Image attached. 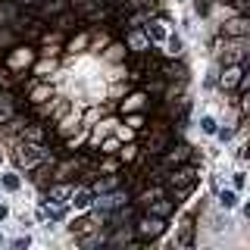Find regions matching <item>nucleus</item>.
<instances>
[{
	"label": "nucleus",
	"mask_w": 250,
	"mask_h": 250,
	"mask_svg": "<svg viewBox=\"0 0 250 250\" xmlns=\"http://www.w3.org/2000/svg\"><path fill=\"white\" fill-rule=\"evenodd\" d=\"M222 38H250V16L241 13L222 25Z\"/></svg>",
	"instance_id": "nucleus-5"
},
{
	"label": "nucleus",
	"mask_w": 250,
	"mask_h": 250,
	"mask_svg": "<svg viewBox=\"0 0 250 250\" xmlns=\"http://www.w3.org/2000/svg\"><path fill=\"white\" fill-rule=\"evenodd\" d=\"M69 197H72V185H50V200H69Z\"/></svg>",
	"instance_id": "nucleus-17"
},
{
	"label": "nucleus",
	"mask_w": 250,
	"mask_h": 250,
	"mask_svg": "<svg viewBox=\"0 0 250 250\" xmlns=\"http://www.w3.org/2000/svg\"><path fill=\"white\" fill-rule=\"evenodd\" d=\"M247 16H250V10H247Z\"/></svg>",
	"instance_id": "nucleus-45"
},
{
	"label": "nucleus",
	"mask_w": 250,
	"mask_h": 250,
	"mask_svg": "<svg viewBox=\"0 0 250 250\" xmlns=\"http://www.w3.org/2000/svg\"><path fill=\"white\" fill-rule=\"evenodd\" d=\"M6 213H10V209H6L3 203H0V219H6Z\"/></svg>",
	"instance_id": "nucleus-41"
},
{
	"label": "nucleus",
	"mask_w": 250,
	"mask_h": 250,
	"mask_svg": "<svg viewBox=\"0 0 250 250\" xmlns=\"http://www.w3.org/2000/svg\"><path fill=\"white\" fill-rule=\"evenodd\" d=\"M191 147L188 144H169L166 147V153H160V166L163 169H178V166H185V163H191Z\"/></svg>",
	"instance_id": "nucleus-4"
},
{
	"label": "nucleus",
	"mask_w": 250,
	"mask_h": 250,
	"mask_svg": "<svg viewBox=\"0 0 250 250\" xmlns=\"http://www.w3.org/2000/svg\"><path fill=\"white\" fill-rule=\"evenodd\" d=\"M16 119V97L13 94H0V125Z\"/></svg>",
	"instance_id": "nucleus-13"
},
{
	"label": "nucleus",
	"mask_w": 250,
	"mask_h": 250,
	"mask_svg": "<svg viewBox=\"0 0 250 250\" xmlns=\"http://www.w3.org/2000/svg\"><path fill=\"white\" fill-rule=\"evenodd\" d=\"M125 41H128V50L131 53H147L150 50V38H147V31H144V25L141 28H128V35H125Z\"/></svg>",
	"instance_id": "nucleus-7"
},
{
	"label": "nucleus",
	"mask_w": 250,
	"mask_h": 250,
	"mask_svg": "<svg viewBox=\"0 0 250 250\" xmlns=\"http://www.w3.org/2000/svg\"><path fill=\"white\" fill-rule=\"evenodd\" d=\"M72 22H75V16H72V13H66V10H62V13L57 16V28H60V31L72 28Z\"/></svg>",
	"instance_id": "nucleus-23"
},
{
	"label": "nucleus",
	"mask_w": 250,
	"mask_h": 250,
	"mask_svg": "<svg viewBox=\"0 0 250 250\" xmlns=\"http://www.w3.org/2000/svg\"><path fill=\"white\" fill-rule=\"evenodd\" d=\"M0 185H3L6 191H19V185H22V182H19V175H16V172H6V175L0 178Z\"/></svg>",
	"instance_id": "nucleus-22"
},
{
	"label": "nucleus",
	"mask_w": 250,
	"mask_h": 250,
	"mask_svg": "<svg viewBox=\"0 0 250 250\" xmlns=\"http://www.w3.org/2000/svg\"><path fill=\"white\" fill-rule=\"evenodd\" d=\"M160 75L166 78V82H175V78H185V66H178V62H160Z\"/></svg>",
	"instance_id": "nucleus-14"
},
{
	"label": "nucleus",
	"mask_w": 250,
	"mask_h": 250,
	"mask_svg": "<svg viewBox=\"0 0 250 250\" xmlns=\"http://www.w3.org/2000/svg\"><path fill=\"white\" fill-rule=\"evenodd\" d=\"M194 10H197V16H207L209 13V3H207V0H194Z\"/></svg>",
	"instance_id": "nucleus-33"
},
{
	"label": "nucleus",
	"mask_w": 250,
	"mask_h": 250,
	"mask_svg": "<svg viewBox=\"0 0 250 250\" xmlns=\"http://www.w3.org/2000/svg\"><path fill=\"white\" fill-rule=\"evenodd\" d=\"M69 203H72L75 209H88L94 203V191L91 188H72V197H69Z\"/></svg>",
	"instance_id": "nucleus-12"
},
{
	"label": "nucleus",
	"mask_w": 250,
	"mask_h": 250,
	"mask_svg": "<svg viewBox=\"0 0 250 250\" xmlns=\"http://www.w3.org/2000/svg\"><path fill=\"white\" fill-rule=\"evenodd\" d=\"M28 244H31V241H28V238H16V244H13V247H16V250H25Z\"/></svg>",
	"instance_id": "nucleus-39"
},
{
	"label": "nucleus",
	"mask_w": 250,
	"mask_h": 250,
	"mask_svg": "<svg viewBox=\"0 0 250 250\" xmlns=\"http://www.w3.org/2000/svg\"><path fill=\"white\" fill-rule=\"evenodd\" d=\"M222 3H234V0H222Z\"/></svg>",
	"instance_id": "nucleus-43"
},
{
	"label": "nucleus",
	"mask_w": 250,
	"mask_h": 250,
	"mask_svg": "<svg viewBox=\"0 0 250 250\" xmlns=\"http://www.w3.org/2000/svg\"><path fill=\"white\" fill-rule=\"evenodd\" d=\"M241 75H244V66H241V62H229L225 72H222V78H219V84H222L225 91H231V88H238Z\"/></svg>",
	"instance_id": "nucleus-10"
},
{
	"label": "nucleus",
	"mask_w": 250,
	"mask_h": 250,
	"mask_svg": "<svg viewBox=\"0 0 250 250\" xmlns=\"http://www.w3.org/2000/svg\"><path fill=\"white\" fill-rule=\"evenodd\" d=\"M109 3H122V0H109Z\"/></svg>",
	"instance_id": "nucleus-42"
},
{
	"label": "nucleus",
	"mask_w": 250,
	"mask_h": 250,
	"mask_svg": "<svg viewBox=\"0 0 250 250\" xmlns=\"http://www.w3.org/2000/svg\"><path fill=\"white\" fill-rule=\"evenodd\" d=\"M16 163L19 166H25V169H35V166H41V163L47 160V150H44V144H35V141H25V144H19L16 147Z\"/></svg>",
	"instance_id": "nucleus-3"
},
{
	"label": "nucleus",
	"mask_w": 250,
	"mask_h": 250,
	"mask_svg": "<svg viewBox=\"0 0 250 250\" xmlns=\"http://www.w3.org/2000/svg\"><path fill=\"white\" fill-rule=\"evenodd\" d=\"M135 156H138V147H131V144H128V147H122V150H119V160H122V163H131Z\"/></svg>",
	"instance_id": "nucleus-26"
},
{
	"label": "nucleus",
	"mask_w": 250,
	"mask_h": 250,
	"mask_svg": "<svg viewBox=\"0 0 250 250\" xmlns=\"http://www.w3.org/2000/svg\"><path fill=\"white\" fill-rule=\"evenodd\" d=\"M166 44H169V57H178V53H182V38H166Z\"/></svg>",
	"instance_id": "nucleus-25"
},
{
	"label": "nucleus",
	"mask_w": 250,
	"mask_h": 250,
	"mask_svg": "<svg viewBox=\"0 0 250 250\" xmlns=\"http://www.w3.org/2000/svg\"><path fill=\"white\" fill-rule=\"evenodd\" d=\"M247 66H250V53H247Z\"/></svg>",
	"instance_id": "nucleus-44"
},
{
	"label": "nucleus",
	"mask_w": 250,
	"mask_h": 250,
	"mask_svg": "<svg viewBox=\"0 0 250 250\" xmlns=\"http://www.w3.org/2000/svg\"><path fill=\"white\" fill-rule=\"evenodd\" d=\"M241 160H250V141H247L244 147H241Z\"/></svg>",
	"instance_id": "nucleus-40"
},
{
	"label": "nucleus",
	"mask_w": 250,
	"mask_h": 250,
	"mask_svg": "<svg viewBox=\"0 0 250 250\" xmlns=\"http://www.w3.org/2000/svg\"><path fill=\"white\" fill-rule=\"evenodd\" d=\"M144 31H147V38H150V41H166V28H163V22H150L147 19L144 22Z\"/></svg>",
	"instance_id": "nucleus-15"
},
{
	"label": "nucleus",
	"mask_w": 250,
	"mask_h": 250,
	"mask_svg": "<svg viewBox=\"0 0 250 250\" xmlns=\"http://www.w3.org/2000/svg\"><path fill=\"white\" fill-rule=\"evenodd\" d=\"M25 141H35V144H44L47 141V131L41 125H25Z\"/></svg>",
	"instance_id": "nucleus-19"
},
{
	"label": "nucleus",
	"mask_w": 250,
	"mask_h": 250,
	"mask_svg": "<svg viewBox=\"0 0 250 250\" xmlns=\"http://www.w3.org/2000/svg\"><path fill=\"white\" fill-rule=\"evenodd\" d=\"M194 244V222L185 219L182 222V234H178V247H191Z\"/></svg>",
	"instance_id": "nucleus-16"
},
{
	"label": "nucleus",
	"mask_w": 250,
	"mask_h": 250,
	"mask_svg": "<svg viewBox=\"0 0 250 250\" xmlns=\"http://www.w3.org/2000/svg\"><path fill=\"white\" fill-rule=\"evenodd\" d=\"M128 241V231H116L113 238H109V244H125Z\"/></svg>",
	"instance_id": "nucleus-35"
},
{
	"label": "nucleus",
	"mask_w": 250,
	"mask_h": 250,
	"mask_svg": "<svg viewBox=\"0 0 250 250\" xmlns=\"http://www.w3.org/2000/svg\"><path fill=\"white\" fill-rule=\"evenodd\" d=\"M50 94V88H38L35 94H31V104H44V97Z\"/></svg>",
	"instance_id": "nucleus-31"
},
{
	"label": "nucleus",
	"mask_w": 250,
	"mask_h": 250,
	"mask_svg": "<svg viewBox=\"0 0 250 250\" xmlns=\"http://www.w3.org/2000/svg\"><path fill=\"white\" fill-rule=\"evenodd\" d=\"M169 144H172V135H169V131H156V135L150 138V144H147V153H150V156H160V153H166Z\"/></svg>",
	"instance_id": "nucleus-11"
},
{
	"label": "nucleus",
	"mask_w": 250,
	"mask_h": 250,
	"mask_svg": "<svg viewBox=\"0 0 250 250\" xmlns=\"http://www.w3.org/2000/svg\"><path fill=\"white\" fill-rule=\"evenodd\" d=\"M31 10H35L38 19H50V16H60L66 10V0H41V3L31 6Z\"/></svg>",
	"instance_id": "nucleus-9"
},
{
	"label": "nucleus",
	"mask_w": 250,
	"mask_h": 250,
	"mask_svg": "<svg viewBox=\"0 0 250 250\" xmlns=\"http://www.w3.org/2000/svg\"><path fill=\"white\" fill-rule=\"evenodd\" d=\"M200 128L207 131V135H216V122L209 119V116H203V119H200Z\"/></svg>",
	"instance_id": "nucleus-30"
},
{
	"label": "nucleus",
	"mask_w": 250,
	"mask_h": 250,
	"mask_svg": "<svg viewBox=\"0 0 250 250\" xmlns=\"http://www.w3.org/2000/svg\"><path fill=\"white\" fill-rule=\"evenodd\" d=\"M125 200H128V194L119 191V188H116V191H104V194L97 197V209H100V213H109V209L125 207Z\"/></svg>",
	"instance_id": "nucleus-6"
},
{
	"label": "nucleus",
	"mask_w": 250,
	"mask_h": 250,
	"mask_svg": "<svg viewBox=\"0 0 250 250\" xmlns=\"http://www.w3.org/2000/svg\"><path fill=\"white\" fill-rule=\"evenodd\" d=\"M116 150H119V141H106V144H104V153H116Z\"/></svg>",
	"instance_id": "nucleus-38"
},
{
	"label": "nucleus",
	"mask_w": 250,
	"mask_h": 250,
	"mask_svg": "<svg viewBox=\"0 0 250 250\" xmlns=\"http://www.w3.org/2000/svg\"><path fill=\"white\" fill-rule=\"evenodd\" d=\"M238 88H241V91H250V66L244 69V75H241V82H238Z\"/></svg>",
	"instance_id": "nucleus-32"
},
{
	"label": "nucleus",
	"mask_w": 250,
	"mask_h": 250,
	"mask_svg": "<svg viewBox=\"0 0 250 250\" xmlns=\"http://www.w3.org/2000/svg\"><path fill=\"white\" fill-rule=\"evenodd\" d=\"M62 213H66V209H62V207H47L41 216H47V219H62Z\"/></svg>",
	"instance_id": "nucleus-29"
},
{
	"label": "nucleus",
	"mask_w": 250,
	"mask_h": 250,
	"mask_svg": "<svg viewBox=\"0 0 250 250\" xmlns=\"http://www.w3.org/2000/svg\"><path fill=\"white\" fill-rule=\"evenodd\" d=\"M241 113L250 116V91H244V97H241Z\"/></svg>",
	"instance_id": "nucleus-36"
},
{
	"label": "nucleus",
	"mask_w": 250,
	"mask_h": 250,
	"mask_svg": "<svg viewBox=\"0 0 250 250\" xmlns=\"http://www.w3.org/2000/svg\"><path fill=\"white\" fill-rule=\"evenodd\" d=\"M84 44H88V35H78V38H75V41H72V44H69V50H72V53H75V50H78V47H84Z\"/></svg>",
	"instance_id": "nucleus-34"
},
{
	"label": "nucleus",
	"mask_w": 250,
	"mask_h": 250,
	"mask_svg": "<svg viewBox=\"0 0 250 250\" xmlns=\"http://www.w3.org/2000/svg\"><path fill=\"white\" fill-rule=\"evenodd\" d=\"M144 100H147L144 94H131V97L122 104V109H125V113H131V109H141V106H144Z\"/></svg>",
	"instance_id": "nucleus-21"
},
{
	"label": "nucleus",
	"mask_w": 250,
	"mask_h": 250,
	"mask_svg": "<svg viewBox=\"0 0 250 250\" xmlns=\"http://www.w3.org/2000/svg\"><path fill=\"white\" fill-rule=\"evenodd\" d=\"M144 213H153V216H160V219H166V216H172L175 213V200H169V197H153L150 203L144 207Z\"/></svg>",
	"instance_id": "nucleus-8"
},
{
	"label": "nucleus",
	"mask_w": 250,
	"mask_h": 250,
	"mask_svg": "<svg viewBox=\"0 0 250 250\" xmlns=\"http://www.w3.org/2000/svg\"><path fill=\"white\" fill-rule=\"evenodd\" d=\"M216 135H219V141L225 144V141H231V138H234V128H222V131H216Z\"/></svg>",
	"instance_id": "nucleus-37"
},
{
	"label": "nucleus",
	"mask_w": 250,
	"mask_h": 250,
	"mask_svg": "<svg viewBox=\"0 0 250 250\" xmlns=\"http://www.w3.org/2000/svg\"><path fill=\"white\" fill-rule=\"evenodd\" d=\"M69 229H72V234H88V231H94V219L91 216H82V219H75Z\"/></svg>",
	"instance_id": "nucleus-18"
},
{
	"label": "nucleus",
	"mask_w": 250,
	"mask_h": 250,
	"mask_svg": "<svg viewBox=\"0 0 250 250\" xmlns=\"http://www.w3.org/2000/svg\"><path fill=\"white\" fill-rule=\"evenodd\" d=\"M125 57V47H119V44H113V47H109V50H106V60H122Z\"/></svg>",
	"instance_id": "nucleus-28"
},
{
	"label": "nucleus",
	"mask_w": 250,
	"mask_h": 250,
	"mask_svg": "<svg viewBox=\"0 0 250 250\" xmlns=\"http://www.w3.org/2000/svg\"><path fill=\"white\" fill-rule=\"evenodd\" d=\"M138 234V241H156L163 231H166V219H160V216H153V213H144V216H138V222L131 225Z\"/></svg>",
	"instance_id": "nucleus-2"
},
{
	"label": "nucleus",
	"mask_w": 250,
	"mask_h": 250,
	"mask_svg": "<svg viewBox=\"0 0 250 250\" xmlns=\"http://www.w3.org/2000/svg\"><path fill=\"white\" fill-rule=\"evenodd\" d=\"M219 207H222V209L238 207V194H234V191H222V194H219Z\"/></svg>",
	"instance_id": "nucleus-20"
},
{
	"label": "nucleus",
	"mask_w": 250,
	"mask_h": 250,
	"mask_svg": "<svg viewBox=\"0 0 250 250\" xmlns=\"http://www.w3.org/2000/svg\"><path fill=\"white\" fill-rule=\"evenodd\" d=\"M25 62H31V53L28 50H16L10 57V66H25Z\"/></svg>",
	"instance_id": "nucleus-24"
},
{
	"label": "nucleus",
	"mask_w": 250,
	"mask_h": 250,
	"mask_svg": "<svg viewBox=\"0 0 250 250\" xmlns=\"http://www.w3.org/2000/svg\"><path fill=\"white\" fill-rule=\"evenodd\" d=\"M0 241H3V238H0Z\"/></svg>",
	"instance_id": "nucleus-46"
},
{
	"label": "nucleus",
	"mask_w": 250,
	"mask_h": 250,
	"mask_svg": "<svg viewBox=\"0 0 250 250\" xmlns=\"http://www.w3.org/2000/svg\"><path fill=\"white\" fill-rule=\"evenodd\" d=\"M13 41H16V31H13V28H0V44L10 47Z\"/></svg>",
	"instance_id": "nucleus-27"
},
{
	"label": "nucleus",
	"mask_w": 250,
	"mask_h": 250,
	"mask_svg": "<svg viewBox=\"0 0 250 250\" xmlns=\"http://www.w3.org/2000/svg\"><path fill=\"white\" fill-rule=\"evenodd\" d=\"M166 185L172 188V194H175V203H182L188 194L197 188V169L194 166H182V169H175V172H169L166 175Z\"/></svg>",
	"instance_id": "nucleus-1"
}]
</instances>
